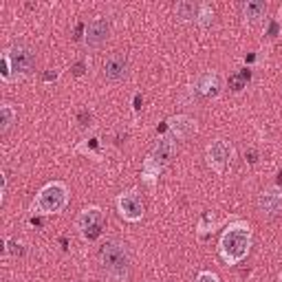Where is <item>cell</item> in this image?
<instances>
[{"instance_id":"obj_23","label":"cell","mask_w":282,"mask_h":282,"mask_svg":"<svg viewBox=\"0 0 282 282\" xmlns=\"http://www.w3.org/2000/svg\"><path fill=\"white\" fill-rule=\"evenodd\" d=\"M278 31H280V25H278V22H271V25H269V31H267V36L269 38H275V36H278Z\"/></svg>"},{"instance_id":"obj_30","label":"cell","mask_w":282,"mask_h":282,"mask_svg":"<svg viewBox=\"0 0 282 282\" xmlns=\"http://www.w3.org/2000/svg\"><path fill=\"white\" fill-rule=\"evenodd\" d=\"M240 75H243V77L247 79V82H249V77H251V73H249V71H247V68H243V71H240Z\"/></svg>"},{"instance_id":"obj_19","label":"cell","mask_w":282,"mask_h":282,"mask_svg":"<svg viewBox=\"0 0 282 282\" xmlns=\"http://www.w3.org/2000/svg\"><path fill=\"white\" fill-rule=\"evenodd\" d=\"M245 82H247V79H245L243 75H240V73H236V75L229 77V88L238 93V90H243V88H245Z\"/></svg>"},{"instance_id":"obj_18","label":"cell","mask_w":282,"mask_h":282,"mask_svg":"<svg viewBox=\"0 0 282 282\" xmlns=\"http://www.w3.org/2000/svg\"><path fill=\"white\" fill-rule=\"evenodd\" d=\"M0 75H3L5 82H9V79H11V62H9L7 53H3V62H0Z\"/></svg>"},{"instance_id":"obj_29","label":"cell","mask_w":282,"mask_h":282,"mask_svg":"<svg viewBox=\"0 0 282 282\" xmlns=\"http://www.w3.org/2000/svg\"><path fill=\"white\" fill-rule=\"evenodd\" d=\"M82 25H77V29H75V36H73V38H75V40H79V38H82Z\"/></svg>"},{"instance_id":"obj_3","label":"cell","mask_w":282,"mask_h":282,"mask_svg":"<svg viewBox=\"0 0 282 282\" xmlns=\"http://www.w3.org/2000/svg\"><path fill=\"white\" fill-rule=\"evenodd\" d=\"M66 203H68V190L64 183L55 181L40 190L36 203H33V212L36 214H57V212L64 210Z\"/></svg>"},{"instance_id":"obj_1","label":"cell","mask_w":282,"mask_h":282,"mask_svg":"<svg viewBox=\"0 0 282 282\" xmlns=\"http://www.w3.org/2000/svg\"><path fill=\"white\" fill-rule=\"evenodd\" d=\"M97 258H100V264L104 269V273L111 280H126L130 273V254L126 249L124 243L119 240H106L100 251H97Z\"/></svg>"},{"instance_id":"obj_13","label":"cell","mask_w":282,"mask_h":282,"mask_svg":"<svg viewBox=\"0 0 282 282\" xmlns=\"http://www.w3.org/2000/svg\"><path fill=\"white\" fill-rule=\"evenodd\" d=\"M197 90L205 97L218 95V75L216 73H205V75H201L197 82Z\"/></svg>"},{"instance_id":"obj_9","label":"cell","mask_w":282,"mask_h":282,"mask_svg":"<svg viewBox=\"0 0 282 282\" xmlns=\"http://www.w3.org/2000/svg\"><path fill=\"white\" fill-rule=\"evenodd\" d=\"M128 75V60L124 53H113L104 60V77L111 82H122Z\"/></svg>"},{"instance_id":"obj_15","label":"cell","mask_w":282,"mask_h":282,"mask_svg":"<svg viewBox=\"0 0 282 282\" xmlns=\"http://www.w3.org/2000/svg\"><path fill=\"white\" fill-rule=\"evenodd\" d=\"M199 9L194 3H187V0H183V3L176 5V18L181 22H192V20H199Z\"/></svg>"},{"instance_id":"obj_26","label":"cell","mask_w":282,"mask_h":282,"mask_svg":"<svg viewBox=\"0 0 282 282\" xmlns=\"http://www.w3.org/2000/svg\"><path fill=\"white\" fill-rule=\"evenodd\" d=\"M88 122H90V115H88V113H79V124H82V126H88Z\"/></svg>"},{"instance_id":"obj_27","label":"cell","mask_w":282,"mask_h":282,"mask_svg":"<svg viewBox=\"0 0 282 282\" xmlns=\"http://www.w3.org/2000/svg\"><path fill=\"white\" fill-rule=\"evenodd\" d=\"M247 161H249V163H256V161H258L256 150H249V152H247Z\"/></svg>"},{"instance_id":"obj_22","label":"cell","mask_w":282,"mask_h":282,"mask_svg":"<svg viewBox=\"0 0 282 282\" xmlns=\"http://www.w3.org/2000/svg\"><path fill=\"white\" fill-rule=\"evenodd\" d=\"M7 251L14 256H20L22 254V245H18L16 240H7Z\"/></svg>"},{"instance_id":"obj_25","label":"cell","mask_w":282,"mask_h":282,"mask_svg":"<svg viewBox=\"0 0 282 282\" xmlns=\"http://www.w3.org/2000/svg\"><path fill=\"white\" fill-rule=\"evenodd\" d=\"M55 79H57L55 71H47V73H44V82H55Z\"/></svg>"},{"instance_id":"obj_21","label":"cell","mask_w":282,"mask_h":282,"mask_svg":"<svg viewBox=\"0 0 282 282\" xmlns=\"http://www.w3.org/2000/svg\"><path fill=\"white\" fill-rule=\"evenodd\" d=\"M197 282H221V280H218V275L212 271H201L197 275Z\"/></svg>"},{"instance_id":"obj_17","label":"cell","mask_w":282,"mask_h":282,"mask_svg":"<svg viewBox=\"0 0 282 282\" xmlns=\"http://www.w3.org/2000/svg\"><path fill=\"white\" fill-rule=\"evenodd\" d=\"M199 22H201V27H210L212 22H214V9H212L210 5H201V9H199Z\"/></svg>"},{"instance_id":"obj_7","label":"cell","mask_w":282,"mask_h":282,"mask_svg":"<svg viewBox=\"0 0 282 282\" xmlns=\"http://www.w3.org/2000/svg\"><path fill=\"white\" fill-rule=\"evenodd\" d=\"M108 36H111V22L106 18H95L93 22H88V27H86L84 42H86V47L97 49L106 42Z\"/></svg>"},{"instance_id":"obj_10","label":"cell","mask_w":282,"mask_h":282,"mask_svg":"<svg viewBox=\"0 0 282 282\" xmlns=\"http://www.w3.org/2000/svg\"><path fill=\"white\" fill-rule=\"evenodd\" d=\"M229 154H232L229 148L225 146V141H221V139L212 141L210 146H207V159H210V165L216 172L225 170V165L229 163Z\"/></svg>"},{"instance_id":"obj_14","label":"cell","mask_w":282,"mask_h":282,"mask_svg":"<svg viewBox=\"0 0 282 282\" xmlns=\"http://www.w3.org/2000/svg\"><path fill=\"white\" fill-rule=\"evenodd\" d=\"M243 11H245V18L249 22H258L264 16V11H267V3H262V0H249L243 7Z\"/></svg>"},{"instance_id":"obj_16","label":"cell","mask_w":282,"mask_h":282,"mask_svg":"<svg viewBox=\"0 0 282 282\" xmlns=\"http://www.w3.org/2000/svg\"><path fill=\"white\" fill-rule=\"evenodd\" d=\"M16 122V111L9 106V104H5V106H0V130L7 132L11 126Z\"/></svg>"},{"instance_id":"obj_11","label":"cell","mask_w":282,"mask_h":282,"mask_svg":"<svg viewBox=\"0 0 282 282\" xmlns=\"http://www.w3.org/2000/svg\"><path fill=\"white\" fill-rule=\"evenodd\" d=\"M168 128L172 130V135H174L176 139H185V137H190L194 130H197V124H194L190 117H185V115H179V117L170 119Z\"/></svg>"},{"instance_id":"obj_5","label":"cell","mask_w":282,"mask_h":282,"mask_svg":"<svg viewBox=\"0 0 282 282\" xmlns=\"http://www.w3.org/2000/svg\"><path fill=\"white\" fill-rule=\"evenodd\" d=\"M174 152H176V146H174V141H172L170 137H163V139H159L157 146H154L152 152H150V159H148V163H146V170L159 172L163 165H168L170 161H172Z\"/></svg>"},{"instance_id":"obj_8","label":"cell","mask_w":282,"mask_h":282,"mask_svg":"<svg viewBox=\"0 0 282 282\" xmlns=\"http://www.w3.org/2000/svg\"><path fill=\"white\" fill-rule=\"evenodd\" d=\"M117 207H119V214H122L126 221H130V223H137V221H141L143 218V203H141V199L137 197L135 192L122 194L119 201H117Z\"/></svg>"},{"instance_id":"obj_4","label":"cell","mask_w":282,"mask_h":282,"mask_svg":"<svg viewBox=\"0 0 282 282\" xmlns=\"http://www.w3.org/2000/svg\"><path fill=\"white\" fill-rule=\"evenodd\" d=\"M7 57L11 62V71L18 77L31 75L33 68H36V53H33V49H29L27 44H14V47L7 51Z\"/></svg>"},{"instance_id":"obj_28","label":"cell","mask_w":282,"mask_h":282,"mask_svg":"<svg viewBox=\"0 0 282 282\" xmlns=\"http://www.w3.org/2000/svg\"><path fill=\"white\" fill-rule=\"evenodd\" d=\"M141 104H143V100H141L139 95H135V108H137V111H139V108H141Z\"/></svg>"},{"instance_id":"obj_12","label":"cell","mask_w":282,"mask_h":282,"mask_svg":"<svg viewBox=\"0 0 282 282\" xmlns=\"http://www.w3.org/2000/svg\"><path fill=\"white\" fill-rule=\"evenodd\" d=\"M77 229L79 232H86V229L95 227V225H104V216H102V210L100 207H86L82 214L77 216Z\"/></svg>"},{"instance_id":"obj_20","label":"cell","mask_w":282,"mask_h":282,"mask_svg":"<svg viewBox=\"0 0 282 282\" xmlns=\"http://www.w3.org/2000/svg\"><path fill=\"white\" fill-rule=\"evenodd\" d=\"M102 229L104 225H95V227H90V229H86V232H82V236L86 240H95V238H100L102 236Z\"/></svg>"},{"instance_id":"obj_6","label":"cell","mask_w":282,"mask_h":282,"mask_svg":"<svg viewBox=\"0 0 282 282\" xmlns=\"http://www.w3.org/2000/svg\"><path fill=\"white\" fill-rule=\"evenodd\" d=\"M258 210L262 216L267 218H275L282 212V190L280 187H267L260 192L258 199Z\"/></svg>"},{"instance_id":"obj_31","label":"cell","mask_w":282,"mask_h":282,"mask_svg":"<svg viewBox=\"0 0 282 282\" xmlns=\"http://www.w3.org/2000/svg\"><path fill=\"white\" fill-rule=\"evenodd\" d=\"M278 185L282 187V170H280V174H278Z\"/></svg>"},{"instance_id":"obj_2","label":"cell","mask_w":282,"mask_h":282,"mask_svg":"<svg viewBox=\"0 0 282 282\" xmlns=\"http://www.w3.org/2000/svg\"><path fill=\"white\" fill-rule=\"evenodd\" d=\"M251 245V229L245 223H234L225 229L221 238V256L227 264H238L249 254Z\"/></svg>"},{"instance_id":"obj_24","label":"cell","mask_w":282,"mask_h":282,"mask_svg":"<svg viewBox=\"0 0 282 282\" xmlns=\"http://www.w3.org/2000/svg\"><path fill=\"white\" fill-rule=\"evenodd\" d=\"M84 68H86V66H84V62H77V64L71 68V73H73L75 77H79V75H84Z\"/></svg>"}]
</instances>
